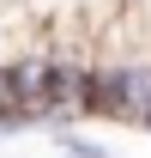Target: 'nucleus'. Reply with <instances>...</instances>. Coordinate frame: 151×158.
Returning a JSON list of instances; mask_svg holds the SVG:
<instances>
[{"instance_id":"nucleus-1","label":"nucleus","mask_w":151,"mask_h":158,"mask_svg":"<svg viewBox=\"0 0 151 158\" xmlns=\"http://www.w3.org/2000/svg\"><path fill=\"white\" fill-rule=\"evenodd\" d=\"M55 140H60V152H73V158H109V146L85 140V134L73 128V122H67V128H55Z\"/></svg>"},{"instance_id":"nucleus-2","label":"nucleus","mask_w":151,"mask_h":158,"mask_svg":"<svg viewBox=\"0 0 151 158\" xmlns=\"http://www.w3.org/2000/svg\"><path fill=\"white\" fill-rule=\"evenodd\" d=\"M24 128H37V116H30L24 103H12V110H0V134H24Z\"/></svg>"},{"instance_id":"nucleus-3","label":"nucleus","mask_w":151,"mask_h":158,"mask_svg":"<svg viewBox=\"0 0 151 158\" xmlns=\"http://www.w3.org/2000/svg\"><path fill=\"white\" fill-rule=\"evenodd\" d=\"M139 128H145V134H151V103H145V122H139Z\"/></svg>"},{"instance_id":"nucleus-4","label":"nucleus","mask_w":151,"mask_h":158,"mask_svg":"<svg viewBox=\"0 0 151 158\" xmlns=\"http://www.w3.org/2000/svg\"><path fill=\"white\" fill-rule=\"evenodd\" d=\"M60 158H73V152H60Z\"/></svg>"}]
</instances>
